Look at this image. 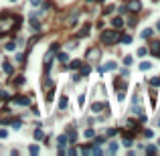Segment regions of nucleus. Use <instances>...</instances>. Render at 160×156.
<instances>
[{"label":"nucleus","instance_id":"nucleus-1","mask_svg":"<svg viewBox=\"0 0 160 156\" xmlns=\"http://www.w3.org/2000/svg\"><path fill=\"white\" fill-rule=\"evenodd\" d=\"M102 41L106 45H116L118 41H120V34H118L116 30H106V33L102 34Z\"/></svg>","mask_w":160,"mask_h":156},{"label":"nucleus","instance_id":"nucleus-2","mask_svg":"<svg viewBox=\"0 0 160 156\" xmlns=\"http://www.w3.org/2000/svg\"><path fill=\"white\" fill-rule=\"evenodd\" d=\"M140 8H142V4L138 2V0H130V2L126 4V10H132V12H138Z\"/></svg>","mask_w":160,"mask_h":156},{"label":"nucleus","instance_id":"nucleus-3","mask_svg":"<svg viewBox=\"0 0 160 156\" xmlns=\"http://www.w3.org/2000/svg\"><path fill=\"white\" fill-rule=\"evenodd\" d=\"M116 67H118V65L114 63V61H110V63H106V65H103V69H102V71H114Z\"/></svg>","mask_w":160,"mask_h":156},{"label":"nucleus","instance_id":"nucleus-4","mask_svg":"<svg viewBox=\"0 0 160 156\" xmlns=\"http://www.w3.org/2000/svg\"><path fill=\"white\" fill-rule=\"evenodd\" d=\"M67 142H69V138H67V136H59V148L63 150V148H65V144H67Z\"/></svg>","mask_w":160,"mask_h":156},{"label":"nucleus","instance_id":"nucleus-5","mask_svg":"<svg viewBox=\"0 0 160 156\" xmlns=\"http://www.w3.org/2000/svg\"><path fill=\"white\" fill-rule=\"evenodd\" d=\"M14 102L20 106H29V98H14Z\"/></svg>","mask_w":160,"mask_h":156},{"label":"nucleus","instance_id":"nucleus-6","mask_svg":"<svg viewBox=\"0 0 160 156\" xmlns=\"http://www.w3.org/2000/svg\"><path fill=\"white\" fill-rule=\"evenodd\" d=\"M103 107H106V106H103V103H93V106H91V110H93V112H102V110H103Z\"/></svg>","mask_w":160,"mask_h":156},{"label":"nucleus","instance_id":"nucleus-7","mask_svg":"<svg viewBox=\"0 0 160 156\" xmlns=\"http://www.w3.org/2000/svg\"><path fill=\"white\" fill-rule=\"evenodd\" d=\"M120 41H122L124 45H130V43H132V37H130V34H124V37H120Z\"/></svg>","mask_w":160,"mask_h":156},{"label":"nucleus","instance_id":"nucleus-8","mask_svg":"<svg viewBox=\"0 0 160 156\" xmlns=\"http://www.w3.org/2000/svg\"><path fill=\"white\" fill-rule=\"evenodd\" d=\"M152 37V29H146V30H142V39H150Z\"/></svg>","mask_w":160,"mask_h":156},{"label":"nucleus","instance_id":"nucleus-9","mask_svg":"<svg viewBox=\"0 0 160 156\" xmlns=\"http://www.w3.org/2000/svg\"><path fill=\"white\" fill-rule=\"evenodd\" d=\"M59 61H61V63H67V61H69V57H67V53H59Z\"/></svg>","mask_w":160,"mask_h":156},{"label":"nucleus","instance_id":"nucleus-10","mask_svg":"<svg viewBox=\"0 0 160 156\" xmlns=\"http://www.w3.org/2000/svg\"><path fill=\"white\" fill-rule=\"evenodd\" d=\"M2 67H4V71H6V73H12V65H10L8 61H4V65H2Z\"/></svg>","mask_w":160,"mask_h":156},{"label":"nucleus","instance_id":"nucleus-11","mask_svg":"<svg viewBox=\"0 0 160 156\" xmlns=\"http://www.w3.org/2000/svg\"><path fill=\"white\" fill-rule=\"evenodd\" d=\"M59 107H61V110L67 107V98H61V99H59Z\"/></svg>","mask_w":160,"mask_h":156},{"label":"nucleus","instance_id":"nucleus-12","mask_svg":"<svg viewBox=\"0 0 160 156\" xmlns=\"http://www.w3.org/2000/svg\"><path fill=\"white\" fill-rule=\"evenodd\" d=\"M152 53H154V55H158V53H160V45H158V43L152 45Z\"/></svg>","mask_w":160,"mask_h":156},{"label":"nucleus","instance_id":"nucleus-13","mask_svg":"<svg viewBox=\"0 0 160 156\" xmlns=\"http://www.w3.org/2000/svg\"><path fill=\"white\" fill-rule=\"evenodd\" d=\"M150 67H152L150 63H140V71H148Z\"/></svg>","mask_w":160,"mask_h":156},{"label":"nucleus","instance_id":"nucleus-14","mask_svg":"<svg viewBox=\"0 0 160 156\" xmlns=\"http://www.w3.org/2000/svg\"><path fill=\"white\" fill-rule=\"evenodd\" d=\"M122 25H124V20L122 18H114V26H122Z\"/></svg>","mask_w":160,"mask_h":156},{"label":"nucleus","instance_id":"nucleus-15","mask_svg":"<svg viewBox=\"0 0 160 156\" xmlns=\"http://www.w3.org/2000/svg\"><path fill=\"white\" fill-rule=\"evenodd\" d=\"M146 53H148V51H146V49H144V47H140V49H138V57H144V55H146Z\"/></svg>","mask_w":160,"mask_h":156},{"label":"nucleus","instance_id":"nucleus-16","mask_svg":"<svg viewBox=\"0 0 160 156\" xmlns=\"http://www.w3.org/2000/svg\"><path fill=\"white\" fill-rule=\"evenodd\" d=\"M34 138H37V140H41V138H43V130H37V132H34Z\"/></svg>","mask_w":160,"mask_h":156},{"label":"nucleus","instance_id":"nucleus-17","mask_svg":"<svg viewBox=\"0 0 160 156\" xmlns=\"http://www.w3.org/2000/svg\"><path fill=\"white\" fill-rule=\"evenodd\" d=\"M14 49H16L14 43H8V45H6V51H14Z\"/></svg>","mask_w":160,"mask_h":156},{"label":"nucleus","instance_id":"nucleus-18","mask_svg":"<svg viewBox=\"0 0 160 156\" xmlns=\"http://www.w3.org/2000/svg\"><path fill=\"white\" fill-rule=\"evenodd\" d=\"M85 138H93V130L89 128V130H85Z\"/></svg>","mask_w":160,"mask_h":156},{"label":"nucleus","instance_id":"nucleus-19","mask_svg":"<svg viewBox=\"0 0 160 156\" xmlns=\"http://www.w3.org/2000/svg\"><path fill=\"white\" fill-rule=\"evenodd\" d=\"M10 124H12V128H14V130H18V128H20V122H18V120H14V122H10Z\"/></svg>","mask_w":160,"mask_h":156},{"label":"nucleus","instance_id":"nucleus-20","mask_svg":"<svg viewBox=\"0 0 160 156\" xmlns=\"http://www.w3.org/2000/svg\"><path fill=\"white\" fill-rule=\"evenodd\" d=\"M150 83H152V85H160V77H154V79H150Z\"/></svg>","mask_w":160,"mask_h":156},{"label":"nucleus","instance_id":"nucleus-21","mask_svg":"<svg viewBox=\"0 0 160 156\" xmlns=\"http://www.w3.org/2000/svg\"><path fill=\"white\" fill-rule=\"evenodd\" d=\"M124 65H132V57H126V59H124Z\"/></svg>","mask_w":160,"mask_h":156},{"label":"nucleus","instance_id":"nucleus-22","mask_svg":"<svg viewBox=\"0 0 160 156\" xmlns=\"http://www.w3.org/2000/svg\"><path fill=\"white\" fill-rule=\"evenodd\" d=\"M0 138H6V130H2V128H0Z\"/></svg>","mask_w":160,"mask_h":156},{"label":"nucleus","instance_id":"nucleus-23","mask_svg":"<svg viewBox=\"0 0 160 156\" xmlns=\"http://www.w3.org/2000/svg\"><path fill=\"white\" fill-rule=\"evenodd\" d=\"M41 0H30V4H39Z\"/></svg>","mask_w":160,"mask_h":156},{"label":"nucleus","instance_id":"nucleus-24","mask_svg":"<svg viewBox=\"0 0 160 156\" xmlns=\"http://www.w3.org/2000/svg\"><path fill=\"white\" fill-rule=\"evenodd\" d=\"M158 30H160V20H158Z\"/></svg>","mask_w":160,"mask_h":156},{"label":"nucleus","instance_id":"nucleus-25","mask_svg":"<svg viewBox=\"0 0 160 156\" xmlns=\"http://www.w3.org/2000/svg\"><path fill=\"white\" fill-rule=\"evenodd\" d=\"M97 2H103V0H97Z\"/></svg>","mask_w":160,"mask_h":156},{"label":"nucleus","instance_id":"nucleus-26","mask_svg":"<svg viewBox=\"0 0 160 156\" xmlns=\"http://www.w3.org/2000/svg\"><path fill=\"white\" fill-rule=\"evenodd\" d=\"M158 144H160V140H158Z\"/></svg>","mask_w":160,"mask_h":156}]
</instances>
